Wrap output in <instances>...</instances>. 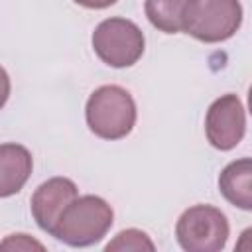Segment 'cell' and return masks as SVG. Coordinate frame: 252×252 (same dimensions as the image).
<instances>
[{
    "label": "cell",
    "mask_w": 252,
    "mask_h": 252,
    "mask_svg": "<svg viewBox=\"0 0 252 252\" xmlns=\"http://www.w3.org/2000/svg\"><path fill=\"white\" fill-rule=\"evenodd\" d=\"M112 222V207L102 197L77 195L59 215L51 236L69 246L83 248L100 242L110 230Z\"/></svg>",
    "instance_id": "6da1fadb"
},
{
    "label": "cell",
    "mask_w": 252,
    "mask_h": 252,
    "mask_svg": "<svg viewBox=\"0 0 252 252\" xmlns=\"http://www.w3.org/2000/svg\"><path fill=\"white\" fill-rule=\"evenodd\" d=\"M85 118L91 132L102 140L126 138L136 124V102L132 94L118 85L94 89L85 106Z\"/></svg>",
    "instance_id": "7a4b0ae2"
},
{
    "label": "cell",
    "mask_w": 252,
    "mask_h": 252,
    "mask_svg": "<svg viewBox=\"0 0 252 252\" xmlns=\"http://www.w3.org/2000/svg\"><path fill=\"white\" fill-rule=\"evenodd\" d=\"M242 24L240 0H185L181 32L205 43L232 37Z\"/></svg>",
    "instance_id": "3957f363"
},
{
    "label": "cell",
    "mask_w": 252,
    "mask_h": 252,
    "mask_svg": "<svg viewBox=\"0 0 252 252\" xmlns=\"http://www.w3.org/2000/svg\"><path fill=\"white\" fill-rule=\"evenodd\" d=\"M230 234L224 213L213 205H193L181 213L175 224V236L187 252H219L226 246Z\"/></svg>",
    "instance_id": "277c9868"
},
{
    "label": "cell",
    "mask_w": 252,
    "mask_h": 252,
    "mask_svg": "<svg viewBox=\"0 0 252 252\" xmlns=\"http://www.w3.org/2000/svg\"><path fill=\"white\" fill-rule=\"evenodd\" d=\"M93 49L98 59L114 69L132 67L146 47L142 30L126 18H106L93 32Z\"/></svg>",
    "instance_id": "5b68a950"
},
{
    "label": "cell",
    "mask_w": 252,
    "mask_h": 252,
    "mask_svg": "<svg viewBox=\"0 0 252 252\" xmlns=\"http://www.w3.org/2000/svg\"><path fill=\"white\" fill-rule=\"evenodd\" d=\"M246 132V112L242 100L228 93L213 100L205 116V134L213 148L228 152L240 144Z\"/></svg>",
    "instance_id": "8992f818"
},
{
    "label": "cell",
    "mask_w": 252,
    "mask_h": 252,
    "mask_svg": "<svg viewBox=\"0 0 252 252\" xmlns=\"http://www.w3.org/2000/svg\"><path fill=\"white\" fill-rule=\"evenodd\" d=\"M77 195V185L67 177H51L43 181L32 195V215L37 226L51 234L59 215Z\"/></svg>",
    "instance_id": "52a82bcc"
},
{
    "label": "cell",
    "mask_w": 252,
    "mask_h": 252,
    "mask_svg": "<svg viewBox=\"0 0 252 252\" xmlns=\"http://www.w3.org/2000/svg\"><path fill=\"white\" fill-rule=\"evenodd\" d=\"M33 169V159L22 144H0V197L16 195Z\"/></svg>",
    "instance_id": "ba28073f"
},
{
    "label": "cell",
    "mask_w": 252,
    "mask_h": 252,
    "mask_svg": "<svg viewBox=\"0 0 252 252\" xmlns=\"http://www.w3.org/2000/svg\"><path fill=\"white\" fill-rule=\"evenodd\" d=\"M219 191L222 197L242 209H252V159L240 158L236 161H230L219 175Z\"/></svg>",
    "instance_id": "9c48e42d"
},
{
    "label": "cell",
    "mask_w": 252,
    "mask_h": 252,
    "mask_svg": "<svg viewBox=\"0 0 252 252\" xmlns=\"http://www.w3.org/2000/svg\"><path fill=\"white\" fill-rule=\"evenodd\" d=\"M185 0H146L144 12L154 28L163 33H179L181 32V16H183Z\"/></svg>",
    "instance_id": "30bf717a"
},
{
    "label": "cell",
    "mask_w": 252,
    "mask_h": 252,
    "mask_svg": "<svg viewBox=\"0 0 252 252\" xmlns=\"http://www.w3.org/2000/svg\"><path fill=\"white\" fill-rule=\"evenodd\" d=\"M104 248L110 252V250H154L156 246L146 232L138 228H128V230L118 232L114 240H110Z\"/></svg>",
    "instance_id": "8fae6325"
},
{
    "label": "cell",
    "mask_w": 252,
    "mask_h": 252,
    "mask_svg": "<svg viewBox=\"0 0 252 252\" xmlns=\"http://www.w3.org/2000/svg\"><path fill=\"white\" fill-rule=\"evenodd\" d=\"M0 248H8V250H30V248H39L43 250V244H39L37 240L30 238L28 234H10L4 242H0Z\"/></svg>",
    "instance_id": "7c38bea8"
},
{
    "label": "cell",
    "mask_w": 252,
    "mask_h": 252,
    "mask_svg": "<svg viewBox=\"0 0 252 252\" xmlns=\"http://www.w3.org/2000/svg\"><path fill=\"white\" fill-rule=\"evenodd\" d=\"M8 96H10V77H8L6 69L0 65V110L4 108Z\"/></svg>",
    "instance_id": "4fadbf2b"
},
{
    "label": "cell",
    "mask_w": 252,
    "mask_h": 252,
    "mask_svg": "<svg viewBox=\"0 0 252 252\" xmlns=\"http://www.w3.org/2000/svg\"><path fill=\"white\" fill-rule=\"evenodd\" d=\"M73 2L79 4V6L91 8V10H102V8H108V6L116 4L118 0H73Z\"/></svg>",
    "instance_id": "5bb4252c"
}]
</instances>
